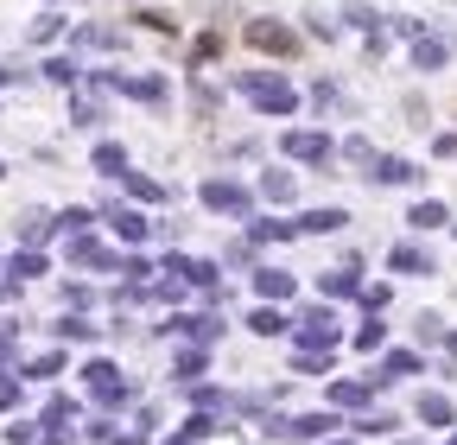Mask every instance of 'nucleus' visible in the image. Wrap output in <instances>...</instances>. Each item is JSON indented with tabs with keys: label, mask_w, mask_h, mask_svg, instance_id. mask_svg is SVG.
I'll list each match as a JSON object with an SVG mask.
<instances>
[{
	"label": "nucleus",
	"mask_w": 457,
	"mask_h": 445,
	"mask_svg": "<svg viewBox=\"0 0 457 445\" xmlns=\"http://www.w3.org/2000/svg\"><path fill=\"white\" fill-rule=\"evenodd\" d=\"M337 445H350V439H337Z\"/></svg>",
	"instance_id": "obj_37"
},
{
	"label": "nucleus",
	"mask_w": 457,
	"mask_h": 445,
	"mask_svg": "<svg viewBox=\"0 0 457 445\" xmlns=\"http://www.w3.org/2000/svg\"><path fill=\"white\" fill-rule=\"evenodd\" d=\"M45 77H51V83H64V89H71V83H77L83 71H77V58H51V64H45Z\"/></svg>",
	"instance_id": "obj_26"
},
{
	"label": "nucleus",
	"mask_w": 457,
	"mask_h": 445,
	"mask_svg": "<svg viewBox=\"0 0 457 445\" xmlns=\"http://www.w3.org/2000/svg\"><path fill=\"white\" fill-rule=\"evenodd\" d=\"M451 236H457V222H451Z\"/></svg>",
	"instance_id": "obj_38"
},
{
	"label": "nucleus",
	"mask_w": 457,
	"mask_h": 445,
	"mask_svg": "<svg viewBox=\"0 0 457 445\" xmlns=\"http://www.w3.org/2000/svg\"><path fill=\"white\" fill-rule=\"evenodd\" d=\"M102 216H108V222H114V236H121V242H140V236H146V230H153V222H146V216H140V210H121V204H108V210H102Z\"/></svg>",
	"instance_id": "obj_9"
},
{
	"label": "nucleus",
	"mask_w": 457,
	"mask_h": 445,
	"mask_svg": "<svg viewBox=\"0 0 457 445\" xmlns=\"http://www.w3.org/2000/svg\"><path fill=\"white\" fill-rule=\"evenodd\" d=\"M204 204H210V210H228V216H242V210H248V191L228 185V179H210V185H204Z\"/></svg>",
	"instance_id": "obj_5"
},
{
	"label": "nucleus",
	"mask_w": 457,
	"mask_h": 445,
	"mask_svg": "<svg viewBox=\"0 0 457 445\" xmlns=\"http://www.w3.org/2000/svg\"><path fill=\"white\" fill-rule=\"evenodd\" d=\"M83 382H89V395H96L102 407H121V401H128V382H121V369H114L108 357H96V363L83 369Z\"/></svg>",
	"instance_id": "obj_2"
},
{
	"label": "nucleus",
	"mask_w": 457,
	"mask_h": 445,
	"mask_svg": "<svg viewBox=\"0 0 457 445\" xmlns=\"http://www.w3.org/2000/svg\"><path fill=\"white\" fill-rule=\"evenodd\" d=\"M248 331H254V338H286L293 318H286L279 306H254V312H248Z\"/></svg>",
	"instance_id": "obj_8"
},
{
	"label": "nucleus",
	"mask_w": 457,
	"mask_h": 445,
	"mask_svg": "<svg viewBox=\"0 0 457 445\" xmlns=\"http://www.w3.org/2000/svg\"><path fill=\"white\" fill-rule=\"evenodd\" d=\"M254 293H261V306H279V299H293L299 287H293V273H286V267H261L254 273Z\"/></svg>",
	"instance_id": "obj_4"
},
{
	"label": "nucleus",
	"mask_w": 457,
	"mask_h": 445,
	"mask_svg": "<svg viewBox=\"0 0 457 445\" xmlns=\"http://www.w3.org/2000/svg\"><path fill=\"white\" fill-rule=\"evenodd\" d=\"M57 338H64V344H89V338H96V324H89V318H71V312H64V324H57Z\"/></svg>",
	"instance_id": "obj_20"
},
{
	"label": "nucleus",
	"mask_w": 457,
	"mask_h": 445,
	"mask_svg": "<svg viewBox=\"0 0 457 445\" xmlns=\"http://www.w3.org/2000/svg\"><path fill=\"white\" fill-rule=\"evenodd\" d=\"M387 344V324H381V312H369V324L356 331V350H381Z\"/></svg>",
	"instance_id": "obj_18"
},
{
	"label": "nucleus",
	"mask_w": 457,
	"mask_h": 445,
	"mask_svg": "<svg viewBox=\"0 0 457 445\" xmlns=\"http://www.w3.org/2000/svg\"><path fill=\"white\" fill-rule=\"evenodd\" d=\"M26 375H32V382H51V375H64V357H57V350H51V357H38V363H32Z\"/></svg>",
	"instance_id": "obj_31"
},
{
	"label": "nucleus",
	"mask_w": 457,
	"mask_h": 445,
	"mask_svg": "<svg viewBox=\"0 0 457 445\" xmlns=\"http://www.w3.org/2000/svg\"><path fill=\"white\" fill-rule=\"evenodd\" d=\"M343 222H350V216H343L337 204H324V210H305V216L293 222V230H305V236H337Z\"/></svg>",
	"instance_id": "obj_7"
},
{
	"label": "nucleus",
	"mask_w": 457,
	"mask_h": 445,
	"mask_svg": "<svg viewBox=\"0 0 457 445\" xmlns=\"http://www.w3.org/2000/svg\"><path fill=\"white\" fill-rule=\"evenodd\" d=\"M248 38H254L261 51H293V32H286V26H267V20H254Z\"/></svg>",
	"instance_id": "obj_14"
},
{
	"label": "nucleus",
	"mask_w": 457,
	"mask_h": 445,
	"mask_svg": "<svg viewBox=\"0 0 457 445\" xmlns=\"http://www.w3.org/2000/svg\"><path fill=\"white\" fill-rule=\"evenodd\" d=\"M20 395H26L20 375H0V414H13V407H20Z\"/></svg>",
	"instance_id": "obj_30"
},
{
	"label": "nucleus",
	"mask_w": 457,
	"mask_h": 445,
	"mask_svg": "<svg viewBox=\"0 0 457 445\" xmlns=\"http://www.w3.org/2000/svg\"><path fill=\"white\" fill-rule=\"evenodd\" d=\"M451 445H457V439H451Z\"/></svg>",
	"instance_id": "obj_39"
},
{
	"label": "nucleus",
	"mask_w": 457,
	"mask_h": 445,
	"mask_svg": "<svg viewBox=\"0 0 457 445\" xmlns=\"http://www.w3.org/2000/svg\"><path fill=\"white\" fill-rule=\"evenodd\" d=\"M293 369H299V375H330V350H299Z\"/></svg>",
	"instance_id": "obj_21"
},
{
	"label": "nucleus",
	"mask_w": 457,
	"mask_h": 445,
	"mask_svg": "<svg viewBox=\"0 0 457 445\" xmlns=\"http://www.w3.org/2000/svg\"><path fill=\"white\" fill-rule=\"evenodd\" d=\"M57 230H64V236H83V230H89V210H64V216H57Z\"/></svg>",
	"instance_id": "obj_32"
},
{
	"label": "nucleus",
	"mask_w": 457,
	"mask_h": 445,
	"mask_svg": "<svg viewBox=\"0 0 457 445\" xmlns=\"http://www.w3.org/2000/svg\"><path fill=\"white\" fill-rule=\"evenodd\" d=\"M261 197L286 204V197H293V172H267V179H261Z\"/></svg>",
	"instance_id": "obj_23"
},
{
	"label": "nucleus",
	"mask_w": 457,
	"mask_h": 445,
	"mask_svg": "<svg viewBox=\"0 0 457 445\" xmlns=\"http://www.w3.org/2000/svg\"><path fill=\"white\" fill-rule=\"evenodd\" d=\"M413 64H420V71H438V64H445V45H438V38H420V45H413Z\"/></svg>",
	"instance_id": "obj_22"
},
{
	"label": "nucleus",
	"mask_w": 457,
	"mask_h": 445,
	"mask_svg": "<svg viewBox=\"0 0 457 445\" xmlns=\"http://www.w3.org/2000/svg\"><path fill=\"white\" fill-rule=\"evenodd\" d=\"M375 395V388L362 382V375H343V382H330V407H362Z\"/></svg>",
	"instance_id": "obj_10"
},
{
	"label": "nucleus",
	"mask_w": 457,
	"mask_h": 445,
	"mask_svg": "<svg viewBox=\"0 0 457 445\" xmlns=\"http://www.w3.org/2000/svg\"><path fill=\"white\" fill-rule=\"evenodd\" d=\"M394 426H400V420H394L387 407H375V414H362V426H356V432H369V439H381V432H394Z\"/></svg>",
	"instance_id": "obj_25"
},
{
	"label": "nucleus",
	"mask_w": 457,
	"mask_h": 445,
	"mask_svg": "<svg viewBox=\"0 0 457 445\" xmlns=\"http://www.w3.org/2000/svg\"><path fill=\"white\" fill-rule=\"evenodd\" d=\"M337 338H343V331H337V312H330V306H312V312L299 318V344H305V350H337Z\"/></svg>",
	"instance_id": "obj_3"
},
{
	"label": "nucleus",
	"mask_w": 457,
	"mask_h": 445,
	"mask_svg": "<svg viewBox=\"0 0 457 445\" xmlns=\"http://www.w3.org/2000/svg\"><path fill=\"white\" fill-rule=\"evenodd\" d=\"M108 445H146V439H140V432H114Z\"/></svg>",
	"instance_id": "obj_35"
},
{
	"label": "nucleus",
	"mask_w": 457,
	"mask_h": 445,
	"mask_svg": "<svg viewBox=\"0 0 457 445\" xmlns=\"http://www.w3.org/2000/svg\"><path fill=\"white\" fill-rule=\"evenodd\" d=\"M121 179H128V191H134L140 204H159V197H165V185H153V179H134V172H121Z\"/></svg>",
	"instance_id": "obj_28"
},
{
	"label": "nucleus",
	"mask_w": 457,
	"mask_h": 445,
	"mask_svg": "<svg viewBox=\"0 0 457 445\" xmlns=\"http://www.w3.org/2000/svg\"><path fill=\"white\" fill-rule=\"evenodd\" d=\"M96 172H108V179H121V172H128V153L114 147V140H102V147H96Z\"/></svg>",
	"instance_id": "obj_16"
},
{
	"label": "nucleus",
	"mask_w": 457,
	"mask_h": 445,
	"mask_svg": "<svg viewBox=\"0 0 457 445\" xmlns=\"http://www.w3.org/2000/svg\"><path fill=\"white\" fill-rule=\"evenodd\" d=\"M286 153L293 159H330V140L324 134H286Z\"/></svg>",
	"instance_id": "obj_15"
},
{
	"label": "nucleus",
	"mask_w": 457,
	"mask_h": 445,
	"mask_svg": "<svg viewBox=\"0 0 457 445\" xmlns=\"http://www.w3.org/2000/svg\"><path fill=\"white\" fill-rule=\"evenodd\" d=\"M0 83H13V71H7V64H0Z\"/></svg>",
	"instance_id": "obj_36"
},
{
	"label": "nucleus",
	"mask_w": 457,
	"mask_h": 445,
	"mask_svg": "<svg viewBox=\"0 0 457 445\" xmlns=\"http://www.w3.org/2000/svg\"><path fill=\"white\" fill-rule=\"evenodd\" d=\"M248 236L254 242H286V236H293V222H248Z\"/></svg>",
	"instance_id": "obj_27"
},
{
	"label": "nucleus",
	"mask_w": 457,
	"mask_h": 445,
	"mask_svg": "<svg viewBox=\"0 0 457 445\" xmlns=\"http://www.w3.org/2000/svg\"><path fill=\"white\" fill-rule=\"evenodd\" d=\"M7 445H38V426H32V420H13V426H7Z\"/></svg>",
	"instance_id": "obj_33"
},
{
	"label": "nucleus",
	"mask_w": 457,
	"mask_h": 445,
	"mask_svg": "<svg viewBox=\"0 0 457 445\" xmlns=\"http://www.w3.org/2000/svg\"><path fill=\"white\" fill-rule=\"evenodd\" d=\"M438 324H445L438 312H420V344H438V338H445V331H438Z\"/></svg>",
	"instance_id": "obj_34"
},
{
	"label": "nucleus",
	"mask_w": 457,
	"mask_h": 445,
	"mask_svg": "<svg viewBox=\"0 0 457 445\" xmlns=\"http://www.w3.org/2000/svg\"><path fill=\"white\" fill-rule=\"evenodd\" d=\"M242 89H248V96H254L261 108H279V115H286V108H293V102H299V96H293V89H286L279 77H273V83H267V77H248Z\"/></svg>",
	"instance_id": "obj_6"
},
{
	"label": "nucleus",
	"mask_w": 457,
	"mask_h": 445,
	"mask_svg": "<svg viewBox=\"0 0 457 445\" xmlns=\"http://www.w3.org/2000/svg\"><path fill=\"white\" fill-rule=\"evenodd\" d=\"M13 273H20V281H38V273H45V255H38V248H20V255H13Z\"/></svg>",
	"instance_id": "obj_24"
},
{
	"label": "nucleus",
	"mask_w": 457,
	"mask_h": 445,
	"mask_svg": "<svg viewBox=\"0 0 457 445\" xmlns=\"http://www.w3.org/2000/svg\"><path fill=\"white\" fill-rule=\"evenodd\" d=\"M420 420L426 426H451V401L445 395H420Z\"/></svg>",
	"instance_id": "obj_17"
},
{
	"label": "nucleus",
	"mask_w": 457,
	"mask_h": 445,
	"mask_svg": "<svg viewBox=\"0 0 457 445\" xmlns=\"http://www.w3.org/2000/svg\"><path fill=\"white\" fill-rule=\"evenodd\" d=\"M324 293H330V299H350V293H362V281H356V267H343V273H330V281H324Z\"/></svg>",
	"instance_id": "obj_19"
},
{
	"label": "nucleus",
	"mask_w": 457,
	"mask_h": 445,
	"mask_svg": "<svg viewBox=\"0 0 457 445\" xmlns=\"http://www.w3.org/2000/svg\"><path fill=\"white\" fill-rule=\"evenodd\" d=\"M330 426H337V414L324 407V414H299V420H267L261 432H267V439H299V445H312V439H324Z\"/></svg>",
	"instance_id": "obj_1"
},
{
	"label": "nucleus",
	"mask_w": 457,
	"mask_h": 445,
	"mask_svg": "<svg viewBox=\"0 0 457 445\" xmlns=\"http://www.w3.org/2000/svg\"><path fill=\"white\" fill-rule=\"evenodd\" d=\"M204 369H210V357H204V350H185V357H179V382H197Z\"/></svg>",
	"instance_id": "obj_29"
},
{
	"label": "nucleus",
	"mask_w": 457,
	"mask_h": 445,
	"mask_svg": "<svg viewBox=\"0 0 457 445\" xmlns=\"http://www.w3.org/2000/svg\"><path fill=\"white\" fill-rule=\"evenodd\" d=\"M369 165H375L369 179H381V185H413V179H420V172H413L407 159H369Z\"/></svg>",
	"instance_id": "obj_13"
},
{
	"label": "nucleus",
	"mask_w": 457,
	"mask_h": 445,
	"mask_svg": "<svg viewBox=\"0 0 457 445\" xmlns=\"http://www.w3.org/2000/svg\"><path fill=\"white\" fill-rule=\"evenodd\" d=\"M387 267H394V273H438V267H432V255H426V248H413V242H400V248L387 255Z\"/></svg>",
	"instance_id": "obj_11"
},
{
	"label": "nucleus",
	"mask_w": 457,
	"mask_h": 445,
	"mask_svg": "<svg viewBox=\"0 0 457 445\" xmlns=\"http://www.w3.org/2000/svg\"><path fill=\"white\" fill-rule=\"evenodd\" d=\"M407 222H413L420 236H426V230H438V222H451V216H445V204H438V197H420V204L407 210Z\"/></svg>",
	"instance_id": "obj_12"
}]
</instances>
